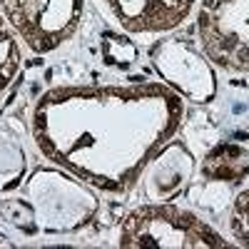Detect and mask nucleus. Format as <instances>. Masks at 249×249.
Returning a JSON list of instances; mask_svg holds the SVG:
<instances>
[{"instance_id": "obj_1", "label": "nucleus", "mask_w": 249, "mask_h": 249, "mask_svg": "<svg viewBox=\"0 0 249 249\" xmlns=\"http://www.w3.org/2000/svg\"><path fill=\"white\" fill-rule=\"evenodd\" d=\"M184 120V97L164 82L62 85L30 115L37 152L92 190L124 195Z\"/></svg>"}, {"instance_id": "obj_2", "label": "nucleus", "mask_w": 249, "mask_h": 249, "mask_svg": "<svg viewBox=\"0 0 249 249\" xmlns=\"http://www.w3.org/2000/svg\"><path fill=\"white\" fill-rule=\"evenodd\" d=\"M117 244L130 249H210L232 247L195 212L172 202H147L120 222Z\"/></svg>"}, {"instance_id": "obj_3", "label": "nucleus", "mask_w": 249, "mask_h": 249, "mask_svg": "<svg viewBox=\"0 0 249 249\" xmlns=\"http://www.w3.org/2000/svg\"><path fill=\"white\" fill-rule=\"evenodd\" d=\"M28 204L35 224L50 234L75 232L97 214L92 187L65 170H37L28 182Z\"/></svg>"}, {"instance_id": "obj_4", "label": "nucleus", "mask_w": 249, "mask_h": 249, "mask_svg": "<svg viewBox=\"0 0 249 249\" xmlns=\"http://www.w3.org/2000/svg\"><path fill=\"white\" fill-rule=\"evenodd\" d=\"M197 43L214 68L249 75V0H199Z\"/></svg>"}, {"instance_id": "obj_5", "label": "nucleus", "mask_w": 249, "mask_h": 249, "mask_svg": "<svg viewBox=\"0 0 249 249\" xmlns=\"http://www.w3.org/2000/svg\"><path fill=\"white\" fill-rule=\"evenodd\" d=\"M85 0H0V15L35 55L62 48L77 33Z\"/></svg>"}, {"instance_id": "obj_6", "label": "nucleus", "mask_w": 249, "mask_h": 249, "mask_svg": "<svg viewBox=\"0 0 249 249\" xmlns=\"http://www.w3.org/2000/svg\"><path fill=\"white\" fill-rule=\"evenodd\" d=\"M152 65L162 75L164 85L190 102H210L217 95L214 65L202 53L199 43L184 37L160 40L150 50Z\"/></svg>"}, {"instance_id": "obj_7", "label": "nucleus", "mask_w": 249, "mask_h": 249, "mask_svg": "<svg viewBox=\"0 0 249 249\" xmlns=\"http://www.w3.org/2000/svg\"><path fill=\"white\" fill-rule=\"evenodd\" d=\"M110 18L130 35H164L177 30L199 0H102Z\"/></svg>"}, {"instance_id": "obj_8", "label": "nucleus", "mask_w": 249, "mask_h": 249, "mask_svg": "<svg viewBox=\"0 0 249 249\" xmlns=\"http://www.w3.org/2000/svg\"><path fill=\"white\" fill-rule=\"evenodd\" d=\"M192 172H195V157L190 155V150H184V144L170 140L142 172L147 197L152 202H167L187 184Z\"/></svg>"}, {"instance_id": "obj_9", "label": "nucleus", "mask_w": 249, "mask_h": 249, "mask_svg": "<svg viewBox=\"0 0 249 249\" xmlns=\"http://www.w3.org/2000/svg\"><path fill=\"white\" fill-rule=\"evenodd\" d=\"M25 170H28V157L20 140L0 130V192L18 187L20 179L25 177Z\"/></svg>"}, {"instance_id": "obj_10", "label": "nucleus", "mask_w": 249, "mask_h": 249, "mask_svg": "<svg viewBox=\"0 0 249 249\" xmlns=\"http://www.w3.org/2000/svg\"><path fill=\"white\" fill-rule=\"evenodd\" d=\"M23 68V48H20V37L13 33V28L0 15V97L13 85Z\"/></svg>"}, {"instance_id": "obj_11", "label": "nucleus", "mask_w": 249, "mask_h": 249, "mask_svg": "<svg viewBox=\"0 0 249 249\" xmlns=\"http://www.w3.org/2000/svg\"><path fill=\"white\" fill-rule=\"evenodd\" d=\"M0 247H3V242H0Z\"/></svg>"}]
</instances>
